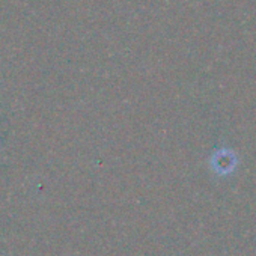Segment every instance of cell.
<instances>
[{"mask_svg": "<svg viewBox=\"0 0 256 256\" xmlns=\"http://www.w3.org/2000/svg\"><path fill=\"white\" fill-rule=\"evenodd\" d=\"M214 168H216V172L218 175H228V174H232L236 163H238V158L235 157L234 152L228 151V150H220L214 158Z\"/></svg>", "mask_w": 256, "mask_h": 256, "instance_id": "obj_1", "label": "cell"}]
</instances>
